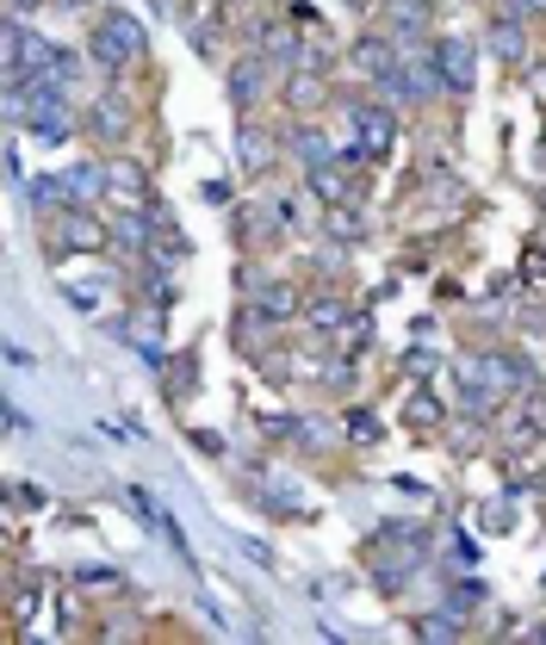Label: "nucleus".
<instances>
[{
  "mask_svg": "<svg viewBox=\"0 0 546 645\" xmlns=\"http://www.w3.org/2000/svg\"><path fill=\"white\" fill-rule=\"evenodd\" d=\"M87 57H94V69H106V75L131 69V57H143V25H136L131 13H106V20H94Z\"/></svg>",
  "mask_w": 546,
  "mask_h": 645,
  "instance_id": "f257e3e1",
  "label": "nucleus"
},
{
  "mask_svg": "<svg viewBox=\"0 0 546 645\" xmlns=\"http://www.w3.org/2000/svg\"><path fill=\"white\" fill-rule=\"evenodd\" d=\"M435 69H441V81H448L453 94H466L472 75H478V50L466 38H435Z\"/></svg>",
  "mask_w": 546,
  "mask_h": 645,
  "instance_id": "f03ea898",
  "label": "nucleus"
},
{
  "mask_svg": "<svg viewBox=\"0 0 546 645\" xmlns=\"http://www.w3.org/2000/svg\"><path fill=\"white\" fill-rule=\"evenodd\" d=\"M354 125H360V155L367 162H385L391 143H397V118L385 106H354Z\"/></svg>",
  "mask_w": 546,
  "mask_h": 645,
  "instance_id": "7ed1b4c3",
  "label": "nucleus"
},
{
  "mask_svg": "<svg viewBox=\"0 0 546 645\" xmlns=\"http://www.w3.org/2000/svg\"><path fill=\"white\" fill-rule=\"evenodd\" d=\"M348 69L354 75H367V81H385L391 69H397V38H354V50H348Z\"/></svg>",
  "mask_w": 546,
  "mask_h": 645,
  "instance_id": "20e7f679",
  "label": "nucleus"
},
{
  "mask_svg": "<svg viewBox=\"0 0 546 645\" xmlns=\"http://www.w3.org/2000/svg\"><path fill=\"white\" fill-rule=\"evenodd\" d=\"M261 57H268L273 69H286V75H293L298 57H305V50H298V32H293V25H261Z\"/></svg>",
  "mask_w": 546,
  "mask_h": 645,
  "instance_id": "39448f33",
  "label": "nucleus"
},
{
  "mask_svg": "<svg viewBox=\"0 0 546 645\" xmlns=\"http://www.w3.org/2000/svg\"><path fill=\"white\" fill-rule=\"evenodd\" d=\"M254 310H261V317H273V322H293L298 310H305V298H298V285L273 280V285H261V292H254Z\"/></svg>",
  "mask_w": 546,
  "mask_h": 645,
  "instance_id": "423d86ee",
  "label": "nucleus"
},
{
  "mask_svg": "<svg viewBox=\"0 0 546 645\" xmlns=\"http://www.w3.org/2000/svg\"><path fill=\"white\" fill-rule=\"evenodd\" d=\"M106 192H118L124 206H143L150 180H143V168H131V162H112V168H106Z\"/></svg>",
  "mask_w": 546,
  "mask_h": 645,
  "instance_id": "0eeeda50",
  "label": "nucleus"
},
{
  "mask_svg": "<svg viewBox=\"0 0 546 645\" xmlns=\"http://www.w3.org/2000/svg\"><path fill=\"white\" fill-rule=\"evenodd\" d=\"M429 25V0H391V32L397 38H416Z\"/></svg>",
  "mask_w": 546,
  "mask_h": 645,
  "instance_id": "6e6552de",
  "label": "nucleus"
},
{
  "mask_svg": "<svg viewBox=\"0 0 546 645\" xmlns=\"http://www.w3.org/2000/svg\"><path fill=\"white\" fill-rule=\"evenodd\" d=\"M311 187H317V199H330L335 206V199H348L354 192V174H342L335 162H323V168H311Z\"/></svg>",
  "mask_w": 546,
  "mask_h": 645,
  "instance_id": "1a4fd4ad",
  "label": "nucleus"
},
{
  "mask_svg": "<svg viewBox=\"0 0 546 645\" xmlns=\"http://www.w3.org/2000/svg\"><path fill=\"white\" fill-rule=\"evenodd\" d=\"M293 155L305 168H323V162H330V143H323V131H293Z\"/></svg>",
  "mask_w": 546,
  "mask_h": 645,
  "instance_id": "9d476101",
  "label": "nucleus"
},
{
  "mask_svg": "<svg viewBox=\"0 0 546 645\" xmlns=\"http://www.w3.org/2000/svg\"><path fill=\"white\" fill-rule=\"evenodd\" d=\"M230 94L242 99V106H249V99L261 94V62H254V57H249V62H236V69H230Z\"/></svg>",
  "mask_w": 546,
  "mask_h": 645,
  "instance_id": "9b49d317",
  "label": "nucleus"
},
{
  "mask_svg": "<svg viewBox=\"0 0 546 645\" xmlns=\"http://www.w3.org/2000/svg\"><path fill=\"white\" fill-rule=\"evenodd\" d=\"M99 243H106V230L87 224V218L75 211V218H69V230H62V248H99Z\"/></svg>",
  "mask_w": 546,
  "mask_h": 645,
  "instance_id": "f8f14e48",
  "label": "nucleus"
},
{
  "mask_svg": "<svg viewBox=\"0 0 546 645\" xmlns=\"http://www.w3.org/2000/svg\"><path fill=\"white\" fill-rule=\"evenodd\" d=\"M106 192V168H69V199H99Z\"/></svg>",
  "mask_w": 546,
  "mask_h": 645,
  "instance_id": "ddd939ff",
  "label": "nucleus"
},
{
  "mask_svg": "<svg viewBox=\"0 0 546 645\" xmlns=\"http://www.w3.org/2000/svg\"><path fill=\"white\" fill-rule=\"evenodd\" d=\"M94 125H99L106 137H124V131H131V113H124L118 99H99V106H94Z\"/></svg>",
  "mask_w": 546,
  "mask_h": 645,
  "instance_id": "4468645a",
  "label": "nucleus"
},
{
  "mask_svg": "<svg viewBox=\"0 0 546 645\" xmlns=\"http://www.w3.org/2000/svg\"><path fill=\"white\" fill-rule=\"evenodd\" d=\"M490 50H497V57H503V62H515V57H522V25H490Z\"/></svg>",
  "mask_w": 546,
  "mask_h": 645,
  "instance_id": "2eb2a0df",
  "label": "nucleus"
},
{
  "mask_svg": "<svg viewBox=\"0 0 546 645\" xmlns=\"http://www.w3.org/2000/svg\"><path fill=\"white\" fill-rule=\"evenodd\" d=\"M286 99H293V106H317V99H323V81H311L305 69H293V81H286Z\"/></svg>",
  "mask_w": 546,
  "mask_h": 645,
  "instance_id": "dca6fc26",
  "label": "nucleus"
},
{
  "mask_svg": "<svg viewBox=\"0 0 546 645\" xmlns=\"http://www.w3.org/2000/svg\"><path fill=\"white\" fill-rule=\"evenodd\" d=\"M69 199V180H32V206H62Z\"/></svg>",
  "mask_w": 546,
  "mask_h": 645,
  "instance_id": "f3484780",
  "label": "nucleus"
},
{
  "mask_svg": "<svg viewBox=\"0 0 546 645\" xmlns=\"http://www.w3.org/2000/svg\"><path fill=\"white\" fill-rule=\"evenodd\" d=\"M311 322H317V329H342V322H348V310H342L335 298H323V304H311Z\"/></svg>",
  "mask_w": 546,
  "mask_h": 645,
  "instance_id": "a211bd4d",
  "label": "nucleus"
},
{
  "mask_svg": "<svg viewBox=\"0 0 546 645\" xmlns=\"http://www.w3.org/2000/svg\"><path fill=\"white\" fill-rule=\"evenodd\" d=\"M522 422H527V435H546V398H541V391L522 403Z\"/></svg>",
  "mask_w": 546,
  "mask_h": 645,
  "instance_id": "6ab92c4d",
  "label": "nucleus"
},
{
  "mask_svg": "<svg viewBox=\"0 0 546 645\" xmlns=\"http://www.w3.org/2000/svg\"><path fill=\"white\" fill-rule=\"evenodd\" d=\"M268 155H273V150H268V143H261L254 131L242 137V162H249V168H268Z\"/></svg>",
  "mask_w": 546,
  "mask_h": 645,
  "instance_id": "aec40b11",
  "label": "nucleus"
},
{
  "mask_svg": "<svg viewBox=\"0 0 546 645\" xmlns=\"http://www.w3.org/2000/svg\"><path fill=\"white\" fill-rule=\"evenodd\" d=\"M330 230H335V236H354V230H360V218H354V211H342V206H335V211H330Z\"/></svg>",
  "mask_w": 546,
  "mask_h": 645,
  "instance_id": "412c9836",
  "label": "nucleus"
},
{
  "mask_svg": "<svg viewBox=\"0 0 546 645\" xmlns=\"http://www.w3.org/2000/svg\"><path fill=\"white\" fill-rule=\"evenodd\" d=\"M541 211H546V187H541Z\"/></svg>",
  "mask_w": 546,
  "mask_h": 645,
  "instance_id": "4be33fe9",
  "label": "nucleus"
},
{
  "mask_svg": "<svg viewBox=\"0 0 546 645\" xmlns=\"http://www.w3.org/2000/svg\"><path fill=\"white\" fill-rule=\"evenodd\" d=\"M527 7H546V0H527Z\"/></svg>",
  "mask_w": 546,
  "mask_h": 645,
  "instance_id": "5701e85b",
  "label": "nucleus"
},
{
  "mask_svg": "<svg viewBox=\"0 0 546 645\" xmlns=\"http://www.w3.org/2000/svg\"><path fill=\"white\" fill-rule=\"evenodd\" d=\"M20 7H25V0H20Z\"/></svg>",
  "mask_w": 546,
  "mask_h": 645,
  "instance_id": "b1692460",
  "label": "nucleus"
}]
</instances>
